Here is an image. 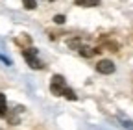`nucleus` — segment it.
<instances>
[{
	"label": "nucleus",
	"mask_w": 133,
	"mask_h": 130,
	"mask_svg": "<svg viewBox=\"0 0 133 130\" xmlns=\"http://www.w3.org/2000/svg\"><path fill=\"white\" fill-rule=\"evenodd\" d=\"M22 4H24L26 9H35V8H37V6H35V0H22Z\"/></svg>",
	"instance_id": "6e6552de"
},
{
	"label": "nucleus",
	"mask_w": 133,
	"mask_h": 130,
	"mask_svg": "<svg viewBox=\"0 0 133 130\" xmlns=\"http://www.w3.org/2000/svg\"><path fill=\"white\" fill-rule=\"evenodd\" d=\"M6 111H8L6 104H0V117H4V115H6Z\"/></svg>",
	"instance_id": "9d476101"
},
{
	"label": "nucleus",
	"mask_w": 133,
	"mask_h": 130,
	"mask_svg": "<svg viewBox=\"0 0 133 130\" xmlns=\"http://www.w3.org/2000/svg\"><path fill=\"white\" fill-rule=\"evenodd\" d=\"M63 97H66V99H69V101H76L78 99V97H76V93L69 87V86H66L65 89H63Z\"/></svg>",
	"instance_id": "0eeeda50"
},
{
	"label": "nucleus",
	"mask_w": 133,
	"mask_h": 130,
	"mask_svg": "<svg viewBox=\"0 0 133 130\" xmlns=\"http://www.w3.org/2000/svg\"><path fill=\"white\" fill-rule=\"evenodd\" d=\"M78 50H79V54H81L83 58H91V56H94V54L100 52L98 48H89V46H79Z\"/></svg>",
	"instance_id": "20e7f679"
},
{
	"label": "nucleus",
	"mask_w": 133,
	"mask_h": 130,
	"mask_svg": "<svg viewBox=\"0 0 133 130\" xmlns=\"http://www.w3.org/2000/svg\"><path fill=\"white\" fill-rule=\"evenodd\" d=\"M0 104H6V97H4V93H0Z\"/></svg>",
	"instance_id": "9b49d317"
},
{
	"label": "nucleus",
	"mask_w": 133,
	"mask_h": 130,
	"mask_svg": "<svg viewBox=\"0 0 133 130\" xmlns=\"http://www.w3.org/2000/svg\"><path fill=\"white\" fill-rule=\"evenodd\" d=\"M54 22H56V24H63V22H65V15H56V17H54Z\"/></svg>",
	"instance_id": "1a4fd4ad"
},
{
	"label": "nucleus",
	"mask_w": 133,
	"mask_h": 130,
	"mask_svg": "<svg viewBox=\"0 0 133 130\" xmlns=\"http://www.w3.org/2000/svg\"><path fill=\"white\" fill-rule=\"evenodd\" d=\"M65 87H66V82H65V78H63L61 74H54V76H52V84H50V91H52V95H56V97H61Z\"/></svg>",
	"instance_id": "f03ea898"
},
{
	"label": "nucleus",
	"mask_w": 133,
	"mask_h": 130,
	"mask_svg": "<svg viewBox=\"0 0 133 130\" xmlns=\"http://www.w3.org/2000/svg\"><path fill=\"white\" fill-rule=\"evenodd\" d=\"M22 56H24L26 63L30 65L31 69H43V67H44L43 61L37 58V50H35V48H26V50L22 52Z\"/></svg>",
	"instance_id": "f257e3e1"
},
{
	"label": "nucleus",
	"mask_w": 133,
	"mask_h": 130,
	"mask_svg": "<svg viewBox=\"0 0 133 130\" xmlns=\"http://www.w3.org/2000/svg\"><path fill=\"white\" fill-rule=\"evenodd\" d=\"M96 71L100 74H113L115 73V63L111 60H100L96 63Z\"/></svg>",
	"instance_id": "7ed1b4c3"
},
{
	"label": "nucleus",
	"mask_w": 133,
	"mask_h": 130,
	"mask_svg": "<svg viewBox=\"0 0 133 130\" xmlns=\"http://www.w3.org/2000/svg\"><path fill=\"white\" fill-rule=\"evenodd\" d=\"M118 121L122 123V126H124L126 130H133V121H129L126 115H118Z\"/></svg>",
	"instance_id": "423d86ee"
},
{
	"label": "nucleus",
	"mask_w": 133,
	"mask_h": 130,
	"mask_svg": "<svg viewBox=\"0 0 133 130\" xmlns=\"http://www.w3.org/2000/svg\"><path fill=\"white\" fill-rule=\"evenodd\" d=\"M76 4L81 6V8H92V6L100 4V0H76Z\"/></svg>",
	"instance_id": "39448f33"
}]
</instances>
